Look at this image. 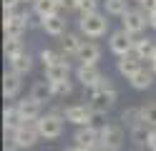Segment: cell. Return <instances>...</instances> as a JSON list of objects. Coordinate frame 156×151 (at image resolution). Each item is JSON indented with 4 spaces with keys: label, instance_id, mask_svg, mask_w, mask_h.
Masks as SVG:
<instances>
[{
    "label": "cell",
    "instance_id": "6da1fadb",
    "mask_svg": "<svg viewBox=\"0 0 156 151\" xmlns=\"http://www.w3.org/2000/svg\"><path fill=\"white\" fill-rule=\"evenodd\" d=\"M78 28H81V33H83L86 38H103L106 30H108V20H106V15H101L98 10H96V13L81 15Z\"/></svg>",
    "mask_w": 156,
    "mask_h": 151
},
{
    "label": "cell",
    "instance_id": "7a4b0ae2",
    "mask_svg": "<svg viewBox=\"0 0 156 151\" xmlns=\"http://www.w3.org/2000/svg\"><path fill=\"white\" fill-rule=\"evenodd\" d=\"M38 138H41L38 121H23V124L10 134V141H13V144H18V149H30V146H35Z\"/></svg>",
    "mask_w": 156,
    "mask_h": 151
},
{
    "label": "cell",
    "instance_id": "3957f363",
    "mask_svg": "<svg viewBox=\"0 0 156 151\" xmlns=\"http://www.w3.org/2000/svg\"><path fill=\"white\" fill-rule=\"evenodd\" d=\"M63 121H66V116H61V113H45V116H41L38 118V131H41V138H45V141H53V138H58L63 134Z\"/></svg>",
    "mask_w": 156,
    "mask_h": 151
},
{
    "label": "cell",
    "instance_id": "277c9868",
    "mask_svg": "<svg viewBox=\"0 0 156 151\" xmlns=\"http://www.w3.org/2000/svg\"><path fill=\"white\" fill-rule=\"evenodd\" d=\"M30 25V15L28 13H18V10H5V20H3V28H5V35L8 38H20L25 33V28Z\"/></svg>",
    "mask_w": 156,
    "mask_h": 151
},
{
    "label": "cell",
    "instance_id": "5b68a950",
    "mask_svg": "<svg viewBox=\"0 0 156 151\" xmlns=\"http://www.w3.org/2000/svg\"><path fill=\"white\" fill-rule=\"evenodd\" d=\"M63 116H66L68 124H76V126H91L93 118H96V116H103V113H96L91 103H88V106L73 103V106H68V108L63 111Z\"/></svg>",
    "mask_w": 156,
    "mask_h": 151
},
{
    "label": "cell",
    "instance_id": "8992f818",
    "mask_svg": "<svg viewBox=\"0 0 156 151\" xmlns=\"http://www.w3.org/2000/svg\"><path fill=\"white\" fill-rule=\"evenodd\" d=\"M133 43L136 40L131 38V33L126 28H121V30H116V33H111L108 48H111V53H116V56H126V53L133 50Z\"/></svg>",
    "mask_w": 156,
    "mask_h": 151
},
{
    "label": "cell",
    "instance_id": "52a82bcc",
    "mask_svg": "<svg viewBox=\"0 0 156 151\" xmlns=\"http://www.w3.org/2000/svg\"><path fill=\"white\" fill-rule=\"evenodd\" d=\"M146 23H149V13L141 8V10H131L129 8V13L123 15V28L129 30L131 35H139L146 30Z\"/></svg>",
    "mask_w": 156,
    "mask_h": 151
},
{
    "label": "cell",
    "instance_id": "ba28073f",
    "mask_svg": "<svg viewBox=\"0 0 156 151\" xmlns=\"http://www.w3.org/2000/svg\"><path fill=\"white\" fill-rule=\"evenodd\" d=\"M73 144L93 151V149H98V144H101V131H96L93 126H81L76 131V136H73Z\"/></svg>",
    "mask_w": 156,
    "mask_h": 151
},
{
    "label": "cell",
    "instance_id": "9c48e42d",
    "mask_svg": "<svg viewBox=\"0 0 156 151\" xmlns=\"http://www.w3.org/2000/svg\"><path fill=\"white\" fill-rule=\"evenodd\" d=\"M116 98H119V93H116V88H106V91H93L91 93V106L96 113H106L113 103Z\"/></svg>",
    "mask_w": 156,
    "mask_h": 151
},
{
    "label": "cell",
    "instance_id": "30bf717a",
    "mask_svg": "<svg viewBox=\"0 0 156 151\" xmlns=\"http://www.w3.org/2000/svg\"><path fill=\"white\" fill-rule=\"evenodd\" d=\"M101 144L111 146V149H121V144H123V128L119 124H106L101 128Z\"/></svg>",
    "mask_w": 156,
    "mask_h": 151
},
{
    "label": "cell",
    "instance_id": "8fae6325",
    "mask_svg": "<svg viewBox=\"0 0 156 151\" xmlns=\"http://www.w3.org/2000/svg\"><path fill=\"white\" fill-rule=\"evenodd\" d=\"M66 28H68V20L63 15H51V18H43V30L53 38H63L66 35Z\"/></svg>",
    "mask_w": 156,
    "mask_h": 151
},
{
    "label": "cell",
    "instance_id": "7c38bea8",
    "mask_svg": "<svg viewBox=\"0 0 156 151\" xmlns=\"http://www.w3.org/2000/svg\"><path fill=\"white\" fill-rule=\"evenodd\" d=\"M103 73L96 66H91V63H81L78 66V70H76V78L81 81L83 86H88V88H93L96 83H98V78H101Z\"/></svg>",
    "mask_w": 156,
    "mask_h": 151
},
{
    "label": "cell",
    "instance_id": "4fadbf2b",
    "mask_svg": "<svg viewBox=\"0 0 156 151\" xmlns=\"http://www.w3.org/2000/svg\"><path fill=\"white\" fill-rule=\"evenodd\" d=\"M20 78H23V76H20V73H15L13 68L3 76V96H5V98H15L18 93H20V86H23V81H20Z\"/></svg>",
    "mask_w": 156,
    "mask_h": 151
},
{
    "label": "cell",
    "instance_id": "5bb4252c",
    "mask_svg": "<svg viewBox=\"0 0 156 151\" xmlns=\"http://www.w3.org/2000/svg\"><path fill=\"white\" fill-rule=\"evenodd\" d=\"M68 76H71V63L66 60V56L58 60V63H53V66H48L45 68V78L51 81V83H58V81H66Z\"/></svg>",
    "mask_w": 156,
    "mask_h": 151
},
{
    "label": "cell",
    "instance_id": "9a60e30c",
    "mask_svg": "<svg viewBox=\"0 0 156 151\" xmlns=\"http://www.w3.org/2000/svg\"><path fill=\"white\" fill-rule=\"evenodd\" d=\"M131 53L139 58V60H151V58L156 56V43H154L151 38H139V40L133 43V50H131Z\"/></svg>",
    "mask_w": 156,
    "mask_h": 151
},
{
    "label": "cell",
    "instance_id": "2e32d148",
    "mask_svg": "<svg viewBox=\"0 0 156 151\" xmlns=\"http://www.w3.org/2000/svg\"><path fill=\"white\" fill-rule=\"evenodd\" d=\"M18 111H20L23 121H38L41 118V101H35V98L18 101Z\"/></svg>",
    "mask_w": 156,
    "mask_h": 151
},
{
    "label": "cell",
    "instance_id": "e0dca14e",
    "mask_svg": "<svg viewBox=\"0 0 156 151\" xmlns=\"http://www.w3.org/2000/svg\"><path fill=\"white\" fill-rule=\"evenodd\" d=\"M20 124H23V116H20V111H18V103L15 106H8L3 111V128H5V134L10 136Z\"/></svg>",
    "mask_w": 156,
    "mask_h": 151
},
{
    "label": "cell",
    "instance_id": "ac0fdd59",
    "mask_svg": "<svg viewBox=\"0 0 156 151\" xmlns=\"http://www.w3.org/2000/svg\"><path fill=\"white\" fill-rule=\"evenodd\" d=\"M141 70V60L136 58L133 53H126V56H119V73L131 78L133 73H139Z\"/></svg>",
    "mask_w": 156,
    "mask_h": 151
},
{
    "label": "cell",
    "instance_id": "d6986e66",
    "mask_svg": "<svg viewBox=\"0 0 156 151\" xmlns=\"http://www.w3.org/2000/svg\"><path fill=\"white\" fill-rule=\"evenodd\" d=\"M78 60H81V63H91V66H96L101 60V48L96 45V43H86L83 40V45H81V50H78Z\"/></svg>",
    "mask_w": 156,
    "mask_h": 151
},
{
    "label": "cell",
    "instance_id": "ffe728a7",
    "mask_svg": "<svg viewBox=\"0 0 156 151\" xmlns=\"http://www.w3.org/2000/svg\"><path fill=\"white\" fill-rule=\"evenodd\" d=\"M58 8H61V3H58V0H33V13L41 18V20L55 15Z\"/></svg>",
    "mask_w": 156,
    "mask_h": 151
},
{
    "label": "cell",
    "instance_id": "44dd1931",
    "mask_svg": "<svg viewBox=\"0 0 156 151\" xmlns=\"http://www.w3.org/2000/svg\"><path fill=\"white\" fill-rule=\"evenodd\" d=\"M30 98H35V101H48V98H53V86H51V81L48 78H43V81H35L33 83V88H30Z\"/></svg>",
    "mask_w": 156,
    "mask_h": 151
},
{
    "label": "cell",
    "instance_id": "7402d4cb",
    "mask_svg": "<svg viewBox=\"0 0 156 151\" xmlns=\"http://www.w3.org/2000/svg\"><path fill=\"white\" fill-rule=\"evenodd\" d=\"M129 81H131V86L136 91H146V88L154 86V73H151V70H146V68H141L139 73H133Z\"/></svg>",
    "mask_w": 156,
    "mask_h": 151
},
{
    "label": "cell",
    "instance_id": "603a6c76",
    "mask_svg": "<svg viewBox=\"0 0 156 151\" xmlns=\"http://www.w3.org/2000/svg\"><path fill=\"white\" fill-rule=\"evenodd\" d=\"M10 68L15 70V73H20V76L30 73V70H33V56H30V53H20L18 58L10 60Z\"/></svg>",
    "mask_w": 156,
    "mask_h": 151
},
{
    "label": "cell",
    "instance_id": "cb8c5ba5",
    "mask_svg": "<svg viewBox=\"0 0 156 151\" xmlns=\"http://www.w3.org/2000/svg\"><path fill=\"white\" fill-rule=\"evenodd\" d=\"M131 131V141L136 146H144V144H149V134H151V126H146L144 121L141 124H136L133 128H129Z\"/></svg>",
    "mask_w": 156,
    "mask_h": 151
},
{
    "label": "cell",
    "instance_id": "d4e9b609",
    "mask_svg": "<svg viewBox=\"0 0 156 151\" xmlns=\"http://www.w3.org/2000/svg\"><path fill=\"white\" fill-rule=\"evenodd\" d=\"M81 45H83V40L78 38L76 33H66L63 35V56H78Z\"/></svg>",
    "mask_w": 156,
    "mask_h": 151
},
{
    "label": "cell",
    "instance_id": "484cf974",
    "mask_svg": "<svg viewBox=\"0 0 156 151\" xmlns=\"http://www.w3.org/2000/svg\"><path fill=\"white\" fill-rule=\"evenodd\" d=\"M5 58L8 60H13V58H18L20 53H25V48H23V40L20 38H5Z\"/></svg>",
    "mask_w": 156,
    "mask_h": 151
},
{
    "label": "cell",
    "instance_id": "4316f807",
    "mask_svg": "<svg viewBox=\"0 0 156 151\" xmlns=\"http://www.w3.org/2000/svg\"><path fill=\"white\" fill-rule=\"evenodd\" d=\"M121 121H123L126 128H133L136 124H141V106H139V108H136V106L126 108L123 113H121Z\"/></svg>",
    "mask_w": 156,
    "mask_h": 151
},
{
    "label": "cell",
    "instance_id": "83f0119b",
    "mask_svg": "<svg viewBox=\"0 0 156 151\" xmlns=\"http://www.w3.org/2000/svg\"><path fill=\"white\" fill-rule=\"evenodd\" d=\"M106 13L123 18L126 13H129V0H106Z\"/></svg>",
    "mask_w": 156,
    "mask_h": 151
},
{
    "label": "cell",
    "instance_id": "f1b7e54d",
    "mask_svg": "<svg viewBox=\"0 0 156 151\" xmlns=\"http://www.w3.org/2000/svg\"><path fill=\"white\" fill-rule=\"evenodd\" d=\"M141 121L146 126L156 128V101H151V103H144L141 106Z\"/></svg>",
    "mask_w": 156,
    "mask_h": 151
},
{
    "label": "cell",
    "instance_id": "f546056e",
    "mask_svg": "<svg viewBox=\"0 0 156 151\" xmlns=\"http://www.w3.org/2000/svg\"><path fill=\"white\" fill-rule=\"evenodd\" d=\"M53 86V96H71L73 93V83L71 81H58V83H51Z\"/></svg>",
    "mask_w": 156,
    "mask_h": 151
},
{
    "label": "cell",
    "instance_id": "4dcf8cb0",
    "mask_svg": "<svg viewBox=\"0 0 156 151\" xmlns=\"http://www.w3.org/2000/svg\"><path fill=\"white\" fill-rule=\"evenodd\" d=\"M63 56H58L55 50H48V48H43L41 50V63H43V68H48V66H53V63H58Z\"/></svg>",
    "mask_w": 156,
    "mask_h": 151
},
{
    "label": "cell",
    "instance_id": "1f68e13d",
    "mask_svg": "<svg viewBox=\"0 0 156 151\" xmlns=\"http://www.w3.org/2000/svg\"><path fill=\"white\" fill-rule=\"evenodd\" d=\"M96 3H98V0H81V5H78V10H81V15L96 13Z\"/></svg>",
    "mask_w": 156,
    "mask_h": 151
},
{
    "label": "cell",
    "instance_id": "d6a6232c",
    "mask_svg": "<svg viewBox=\"0 0 156 151\" xmlns=\"http://www.w3.org/2000/svg\"><path fill=\"white\" fill-rule=\"evenodd\" d=\"M106 88H113V83H111V78H108V76H101V78H98V83L91 88V93H93V91H106Z\"/></svg>",
    "mask_w": 156,
    "mask_h": 151
},
{
    "label": "cell",
    "instance_id": "836d02e7",
    "mask_svg": "<svg viewBox=\"0 0 156 151\" xmlns=\"http://www.w3.org/2000/svg\"><path fill=\"white\" fill-rule=\"evenodd\" d=\"M61 3L63 10H78V5H81V0H58Z\"/></svg>",
    "mask_w": 156,
    "mask_h": 151
},
{
    "label": "cell",
    "instance_id": "e575fe53",
    "mask_svg": "<svg viewBox=\"0 0 156 151\" xmlns=\"http://www.w3.org/2000/svg\"><path fill=\"white\" fill-rule=\"evenodd\" d=\"M141 8L146 10V13H156V0H141Z\"/></svg>",
    "mask_w": 156,
    "mask_h": 151
},
{
    "label": "cell",
    "instance_id": "d590c367",
    "mask_svg": "<svg viewBox=\"0 0 156 151\" xmlns=\"http://www.w3.org/2000/svg\"><path fill=\"white\" fill-rule=\"evenodd\" d=\"M146 146H149L151 151H156V128H151V134H149V144H146Z\"/></svg>",
    "mask_w": 156,
    "mask_h": 151
},
{
    "label": "cell",
    "instance_id": "8d00e7d4",
    "mask_svg": "<svg viewBox=\"0 0 156 151\" xmlns=\"http://www.w3.org/2000/svg\"><path fill=\"white\" fill-rule=\"evenodd\" d=\"M18 3H20V0H3V10H15Z\"/></svg>",
    "mask_w": 156,
    "mask_h": 151
},
{
    "label": "cell",
    "instance_id": "74e56055",
    "mask_svg": "<svg viewBox=\"0 0 156 151\" xmlns=\"http://www.w3.org/2000/svg\"><path fill=\"white\" fill-rule=\"evenodd\" d=\"M3 151H18V144H13V141H8V146Z\"/></svg>",
    "mask_w": 156,
    "mask_h": 151
},
{
    "label": "cell",
    "instance_id": "f35d334b",
    "mask_svg": "<svg viewBox=\"0 0 156 151\" xmlns=\"http://www.w3.org/2000/svg\"><path fill=\"white\" fill-rule=\"evenodd\" d=\"M149 25L156 30V13H151V15H149Z\"/></svg>",
    "mask_w": 156,
    "mask_h": 151
},
{
    "label": "cell",
    "instance_id": "ab89813d",
    "mask_svg": "<svg viewBox=\"0 0 156 151\" xmlns=\"http://www.w3.org/2000/svg\"><path fill=\"white\" fill-rule=\"evenodd\" d=\"M66 151H91V149H83V146H76V144H73L71 149H66Z\"/></svg>",
    "mask_w": 156,
    "mask_h": 151
},
{
    "label": "cell",
    "instance_id": "60d3db41",
    "mask_svg": "<svg viewBox=\"0 0 156 151\" xmlns=\"http://www.w3.org/2000/svg\"><path fill=\"white\" fill-rule=\"evenodd\" d=\"M151 70H156V56L151 58Z\"/></svg>",
    "mask_w": 156,
    "mask_h": 151
},
{
    "label": "cell",
    "instance_id": "b9f144b4",
    "mask_svg": "<svg viewBox=\"0 0 156 151\" xmlns=\"http://www.w3.org/2000/svg\"><path fill=\"white\" fill-rule=\"evenodd\" d=\"M20 3H28V0H20Z\"/></svg>",
    "mask_w": 156,
    "mask_h": 151
},
{
    "label": "cell",
    "instance_id": "7bdbcfd3",
    "mask_svg": "<svg viewBox=\"0 0 156 151\" xmlns=\"http://www.w3.org/2000/svg\"><path fill=\"white\" fill-rule=\"evenodd\" d=\"M136 3H141V0H136Z\"/></svg>",
    "mask_w": 156,
    "mask_h": 151
},
{
    "label": "cell",
    "instance_id": "ee69618b",
    "mask_svg": "<svg viewBox=\"0 0 156 151\" xmlns=\"http://www.w3.org/2000/svg\"><path fill=\"white\" fill-rule=\"evenodd\" d=\"M93 151H96V149H93Z\"/></svg>",
    "mask_w": 156,
    "mask_h": 151
}]
</instances>
